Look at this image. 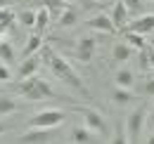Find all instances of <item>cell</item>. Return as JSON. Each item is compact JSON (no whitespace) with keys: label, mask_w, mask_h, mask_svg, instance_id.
<instances>
[{"label":"cell","mask_w":154,"mask_h":144,"mask_svg":"<svg viewBox=\"0 0 154 144\" xmlns=\"http://www.w3.org/2000/svg\"><path fill=\"white\" fill-rule=\"evenodd\" d=\"M121 2L128 7L131 14H142L145 12V0H121Z\"/></svg>","instance_id":"26"},{"label":"cell","mask_w":154,"mask_h":144,"mask_svg":"<svg viewBox=\"0 0 154 144\" xmlns=\"http://www.w3.org/2000/svg\"><path fill=\"white\" fill-rule=\"evenodd\" d=\"M76 21H78V12L69 5V7L57 17V26H59V28H69V26H74Z\"/></svg>","instance_id":"15"},{"label":"cell","mask_w":154,"mask_h":144,"mask_svg":"<svg viewBox=\"0 0 154 144\" xmlns=\"http://www.w3.org/2000/svg\"><path fill=\"white\" fill-rule=\"evenodd\" d=\"M66 2H78V0H66Z\"/></svg>","instance_id":"34"},{"label":"cell","mask_w":154,"mask_h":144,"mask_svg":"<svg viewBox=\"0 0 154 144\" xmlns=\"http://www.w3.org/2000/svg\"><path fill=\"white\" fill-rule=\"evenodd\" d=\"M95 47H97V40L93 36L81 38L78 45H76V59H78V62H83V64H88V62L93 59V54H95Z\"/></svg>","instance_id":"9"},{"label":"cell","mask_w":154,"mask_h":144,"mask_svg":"<svg viewBox=\"0 0 154 144\" xmlns=\"http://www.w3.org/2000/svg\"><path fill=\"white\" fill-rule=\"evenodd\" d=\"M109 17H112V21H114L116 31H123L126 24L131 21V12H128V7H126L121 0H116L114 7H112V12H109Z\"/></svg>","instance_id":"10"},{"label":"cell","mask_w":154,"mask_h":144,"mask_svg":"<svg viewBox=\"0 0 154 144\" xmlns=\"http://www.w3.org/2000/svg\"><path fill=\"white\" fill-rule=\"evenodd\" d=\"M40 5L50 12V17H52V19H57L59 14L69 7V2H66V0H40Z\"/></svg>","instance_id":"14"},{"label":"cell","mask_w":154,"mask_h":144,"mask_svg":"<svg viewBox=\"0 0 154 144\" xmlns=\"http://www.w3.org/2000/svg\"><path fill=\"white\" fill-rule=\"evenodd\" d=\"M12 80V71H10V64H5L0 59V83H10Z\"/></svg>","instance_id":"27"},{"label":"cell","mask_w":154,"mask_h":144,"mask_svg":"<svg viewBox=\"0 0 154 144\" xmlns=\"http://www.w3.org/2000/svg\"><path fill=\"white\" fill-rule=\"evenodd\" d=\"M40 64H43V59H40V54H29V57H24L21 59V66H19V78H29V76H36V71L40 69Z\"/></svg>","instance_id":"11"},{"label":"cell","mask_w":154,"mask_h":144,"mask_svg":"<svg viewBox=\"0 0 154 144\" xmlns=\"http://www.w3.org/2000/svg\"><path fill=\"white\" fill-rule=\"evenodd\" d=\"M50 21H52V17H50V12H48V10H45V7L40 5V10H38V12H36V24H33V31L43 36Z\"/></svg>","instance_id":"16"},{"label":"cell","mask_w":154,"mask_h":144,"mask_svg":"<svg viewBox=\"0 0 154 144\" xmlns=\"http://www.w3.org/2000/svg\"><path fill=\"white\" fill-rule=\"evenodd\" d=\"M152 45H154V43H152Z\"/></svg>","instance_id":"36"},{"label":"cell","mask_w":154,"mask_h":144,"mask_svg":"<svg viewBox=\"0 0 154 144\" xmlns=\"http://www.w3.org/2000/svg\"><path fill=\"white\" fill-rule=\"evenodd\" d=\"M135 52H137V50H135V47H131L128 43H116L114 50H112V57H114L116 62H128Z\"/></svg>","instance_id":"13"},{"label":"cell","mask_w":154,"mask_h":144,"mask_svg":"<svg viewBox=\"0 0 154 144\" xmlns=\"http://www.w3.org/2000/svg\"><path fill=\"white\" fill-rule=\"evenodd\" d=\"M147 142H149V144H154V128H152V135L147 137Z\"/></svg>","instance_id":"32"},{"label":"cell","mask_w":154,"mask_h":144,"mask_svg":"<svg viewBox=\"0 0 154 144\" xmlns=\"http://www.w3.org/2000/svg\"><path fill=\"white\" fill-rule=\"evenodd\" d=\"M40 45H43V36L40 33H33V36L26 40V47H24V52H21V57H29V54H36L40 50Z\"/></svg>","instance_id":"19"},{"label":"cell","mask_w":154,"mask_h":144,"mask_svg":"<svg viewBox=\"0 0 154 144\" xmlns=\"http://www.w3.org/2000/svg\"><path fill=\"white\" fill-rule=\"evenodd\" d=\"M19 109L17 99L14 97H7V94H0V116H10Z\"/></svg>","instance_id":"18"},{"label":"cell","mask_w":154,"mask_h":144,"mask_svg":"<svg viewBox=\"0 0 154 144\" xmlns=\"http://www.w3.org/2000/svg\"><path fill=\"white\" fill-rule=\"evenodd\" d=\"M66 121V111H59V109H45L38 111L29 118V125L31 128H59Z\"/></svg>","instance_id":"4"},{"label":"cell","mask_w":154,"mask_h":144,"mask_svg":"<svg viewBox=\"0 0 154 144\" xmlns=\"http://www.w3.org/2000/svg\"><path fill=\"white\" fill-rule=\"evenodd\" d=\"M147 50H149V64H152V71H154V45H147Z\"/></svg>","instance_id":"30"},{"label":"cell","mask_w":154,"mask_h":144,"mask_svg":"<svg viewBox=\"0 0 154 144\" xmlns=\"http://www.w3.org/2000/svg\"><path fill=\"white\" fill-rule=\"evenodd\" d=\"M7 130H10V125H7V123H2V121H0V135H5V132H7Z\"/></svg>","instance_id":"31"},{"label":"cell","mask_w":154,"mask_h":144,"mask_svg":"<svg viewBox=\"0 0 154 144\" xmlns=\"http://www.w3.org/2000/svg\"><path fill=\"white\" fill-rule=\"evenodd\" d=\"M85 26L93 31H100V33H116V26L109 14H95V17L85 19Z\"/></svg>","instance_id":"8"},{"label":"cell","mask_w":154,"mask_h":144,"mask_svg":"<svg viewBox=\"0 0 154 144\" xmlns=\"http://www.w3.org/2000/svg\"><path fill=\"white\" fill-rule=\"evenodd\" d=\"M145 118H147V111L140 106L133 109L128 116H126V123H123V132H126V142H137L140 135H142V128H145Z\"/></svg>","instance_id":"3"},{"label":"cell","mask_w":154,"mask_h":144,"mask_svg":"<svg viewBox=\"0 0 154 144\" xmlns=\"http://www.w3.org/2000/svg\"><path fill=\"white\" fill-rule=\"evenodd\" d=\"M149 2H154V0H149Z\"/></svg>","instance_id":"35"},{"label":"cell","mask_w":154,"mask_h":144,"mask_svg":"<svg viewBox=\"0 0 154 144\" xmlns=\"http://www.w3.org/2000/svg\"><path fill=\"white\" fill-rule=\"evenodd\" d=\"M55 140V128H31L29 132L19 135V142L26 144H45Z\"/></svg>","instance_id":"6"},{"label":"cell","mask_w":154,"mask_h":144,"mask_svg":"<svg viewBox=\"0 0 154 144\" xmlns=\"http://www.w3.org/2000/svg\"><path fill=\"white\" fill-rule=\"evenodd\" d=\"M5 31H7V28H5L2 24H0V40H2V36H5Z\"/></svg>","instance_id":"33"},{"label":"cell","mask_w":154,"mask_h":144,"mask_svg":"<svg viewBox=\"0 0 154 144\" xmlns=\"http://www.w3.org/2000/svg\"><path fill=\"white\" fill-rule=\"evenodd\" d=\"M123 31H135V33H154V14H140L126 24Z\"/></svg>","instance_id":"7"},{"label":"cell","mask_w":154,"mask_h":144,"mask_svg":"<svg viewBox=\"0 0 154 144\" xmlns=\"http://www.w3.org/2000/svg\"><path fill=\"white\" fill-rule=\"evenodd\" d=\"M12 92L19 94V97H24V99H29V102H43V99H64V102H66V97L57 94V92L50 88V83H45L38 76L19 78V83L12 88Z\"/></svg>","instance_id":"2"},{"label":"cell","mask_w":154,"mask_h":144,"mask_svg":"<svg viewBox=\"0 0 154 144\" xmlns=\"http://www.w3.org/2000/svg\"><path fill=\"white\" fill-rule=\"evenodd\" d=\"M100 135L93 132L88 125H76L71 128V142H78V144H88V142H97Z\"/></svg>","instance_id":"12"},{"label":"cell","mask_w":154,"mask_h":144,"mask_svg":"<svg viewBox=\"0 0 154 144\" xmlns=\"http://www.w3.org/2000/svg\"><path fill=\"white\" fill-rule=\"evenodd\" d=\"M17 19H19L21 26H26V28H33V24H36V12H33V10H21Z\"/></svg>","instance_id":"25"},{"label":"cell","mask_w":154,"mask_h":144,"mask_svg":"<svg viewBox=\"0 0 154 144\" xmlns=\"http://www.w3.org/2000/svg\"><path fill=\"white\" fill-rule=\"evenodd\" d=\"M0 59H2L5 64H12V62H14V47H12V43H7L5 38L0 40Z\"/></svg>","instance_id":"23"},{"label":"cell","mask_w":154,"mask_h":144,"mask_svg":"<svg viewBox=\"0 0 154 144\" xmlns=\"http://www.w3.org/2000/svg\"><path fill=\"white\" fill-rule=\"evenodd\" d=\"M114 83L119 88H133L135 85V73L131 71V69H121V71H116Z\"/></svg>","instance_id":"17"},{"label":"cell","mask_w":154,"mask_h":144,"mask_svg":"<svg viewBox=\"0 0 154 144\" xmlns=\"http://www.w3.org/2000/svg\"><path fill=\"white\" fill-rule=\"evenodd\" d=\"M40 59H43V64L52 71V76L57 78V80H62V83H66L69 88H74V90H78L83 97H90V92L85 90V85H83V80H81V76H78L76 71H74V66L62 57V54H57L50 45H40Z\"/></svg>","instance_id":"1"},{"label":"cell","mask_w":154,"mask_h":144,"mask_svg":"<svg viewBox=\"0 0 154 144\" xmlns=\"http://www.w3.org/2000/svg\"><path fill=\"white\" fill-rule=\"evenodd\" d=\"M78 111L83 113V125H88L93 132H97L100 137L107 135V121L102 113H97L95 109H85V106H78Z\"/></svg>","instance_id":"5"},{"label":"cell","mask_w":154,"mask_h":144,"mask_svg":"<svg viewBox=\"0 0 154 144\" xmlns=\"http://www.w3.org/2000/svg\"><path fill=\"white\" fill-rule=\"evenodd\" d=\"M145 123H147L149 128H154V106L147 111V118H145Z\"/></svg>","instance_id":"29"},{"label":"cell","mask_w":154,"mask_h":144,"mask_svg":"<svg viewBox=\"0 0 154 144\" xmlns=\"http://www.w3.org/2000/svg\"><path fill=\"white\" fill-rule=\"evenodd\" d=\"M142 92H145L147 97H154V78H147V80H145V85H142Z\"/></svg>","instance_id":"28"},{"label":"cell","mask_w":154,"mask_h":144,"mask_svg":"<svg viewBox=\"0 0 154 144\" xmlns=\"http://www.w3.org/2000/svg\"><path fill=\"white\" fill-rule=\"evenodd\" d=\"M137 69L142 73H149L152 71V64H149V50H147V45L142 47V50H137Z\"/></svg>","instance_id":"22"},{"label":"cell","mask_w":154,"mask_h":144,"mask_svg":"<svg viewBox=\"0 0 154 144\" xmlns=\"http://www.w3.org/2000/svg\"><path fill=\"white\" fill-rule=\"evenodd\" d=\"M14 19H17V14H14L12 7H0V24H2L5 28H10V26L14 24Z\"/></svg>","instance_id":"24"},{"label":"cell","mask_w":154,"mask_h":144,"mask_svg":"<svg viewBox=\"0 0 154 144\" xmlns=\"http://www.w3.org/2000/svg\"><path fill=\"white\" fill-rule=\"evenodd\" d=\"M123 36H126V43L135 47V50H142L147 43H145V36L142 33H135V31H123Z\"/></svg>","instance_id":"21"},{"label":"cell","mask_w":154,"mask_h":144,"mask_svg":"<svg viewBox=\"0 0 154 144\" xmlns=\"http://www.w3.org/2000/svg\"><path fill=\"white\" fill-rule=\"evenodd\" d=\"M112 99H114L116 104H131L135 97H133V92H131V88H119V85H116V90H114V94H112Z\"/></svg>","instance_id":"20"}]
</instances>
